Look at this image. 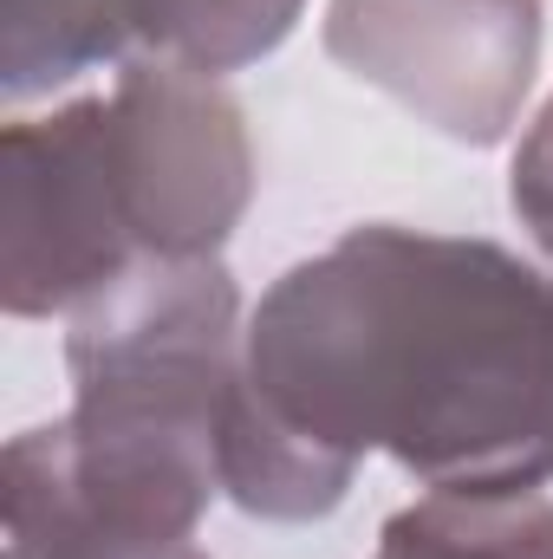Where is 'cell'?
<instances>
[{
	"mask_svg": "<svg viewBox=\"0 0 553 559\" xmlns=\"http://www.w3.org/2000/svg\"><path fill=\"white\" fill-rule=\"evenodd\" d=\"M7 481V559H209L196 540H125L98 527L66 475V442L59 423L20 429L0 462Z\"/></svg>",
	"mask_w": 553,
	"mask_h": 559,
	"instance_id": "obj_7",
	"label": "cell"
},
{
	"mask_svg": "<svg viewBox=\"0 0 553 559\" xmlns=\"http://www.w3.org/2000/svg\"><path fill=\"white\" fill-rule=\"evenodd\" d=\"M0 92L7 105L52 98L59 85L138 46V0H7L0 7Z\"/></svg>",
	"mask_w": 553,
	"mask_h": 559,
	"instance_id": "obj_8",
	"label": "cell"
},
{
	"mask_svg": "<svg viewBox=\"0 0 553 559\" xmlns=\"http://www.w3.org/2000/svg\"><path fill=\"white\" fill-rule=\"evenodd\" d=\"M352 481H358V462H345V455L306 442L299 429H286L248 391V371H242V384L228 397V423H222V501H235L255 521L299 527V521L339 514Z\"/></svg>",
	"mask_w": 553,
	"mask_h": 559,
	"instance_id": "obj_6",
	"label": "cell"
},
{
	"mask_svg": "<svg viewBox=\"0 0 553 559\" xmlns=\"http://www.w3.org/2000/svg\"><path fill=\"white\" fill-rule=\"evenodd\" d=\"M105 150L143 261H222L255 202V143L222 79L131 59L105 92Z\"/></svg>",
	"mask_w": 553,
	"mask_h": 559,
	"instance_id": "obj_4",
	"label": "cell"
},
{
	"mask_svg": "<svg viewBox=\"0 0 553 559\" xmlns=\"http://www.w3.org/2000/svg\"><path fill=\"white\" fill-rule=\"evenodd\" d=\"M508 202L528 228V241L553 261V98L534 111V124L515 143V169H508Z\"/></svg>",
	"mask_w": 553,
	"mask_h": 559,
	"instance_id": "obj_11",
	"label": "cell"
},
{
	"mask_svg": "<svg viewBox=\"0 0 553 559\" xmlns=\"http://www.w3.org/2000/svg\"><path fill=\"white\" fill-rule=\"evenodd\" d=\"M372 559H553L548 495H423L398 508Z\"/></svg>",
	"mask_w": 553,
	"mask_h": 559,
	"instance_id": "obj_9",
	"label": "cell"
},
{
	"mask_svg": "<svg viewBox=\"0 0 553 559\" xmlns=\"http://www.w3.org/2000/svg\"><path fill=\"white\" fill-rule=\"evenodd\" d=\"M143 254L131 241L105 98H72L46 118H13L0 138V299L13 319H72Z\"/></svg>",
	"mask_w": 553,
	"mask_h": 559,
	"instance_id": "obj_5",
	"label": "cell"
},
{
	"mask_svg": "<svg viewBox=\"0 0 553 559\" xmlns=\"http://www.w3.org/2000/svg\"><path fill=\"white\" fill-rule=\"evenodd\" d=\"M242 371L306 442L430 495L553 481V274L502 241L345 228L261 293Z\"/></svg>",
	"mask_w": 553,
	"mask_h": 559,
	"instance_id": "obj_1",
	"label": "cell"
},
{
	"mask_svg": "<svg viewBox=\"0 0 553 559\" xmlns=\"http://www.w3.org/2000/svg\"><path fill=\"white\" fill-rule=\"evenodd\" d=\"M299 13L306 0H138V46L143 59H169L202 79H228L280 52Z\"/></svg>",
	"mask_w": 553,
	"mask_h": 559,
	"instance_id": "obj_10",
	"label": "cell"
},
{
	"mask_svg": "<svg viewBox=\"0 0 553 559\" xmlns=\"http://www.w3.org/2000/svg\"><path fill=\"white\" fill-rule=\"evenodd\" d=\"M326 59L404 105L423 131L469 150L515 138L541 46V0H326Z\"/></svg>",
	"mask_w": 553,
	"mask_h": 559,
	"instance_id": "obj_3",
	"label": "cell"
},
{
	"mask_svg": "<svg viewBox=\"0 0 553 559\" xmlns=\"http://www.w3.org/2000/svg\"><path fill=\"white\" fill-rule=\"evenodd\" d=\"M242 293L222 261H143L66 319L59 417L79 508L125 540H196L222 495V423L242 384Z\"/></svg>",
	"mask_w": 553,
	"mask_h": 559,
	"instance_id": "obj_2",
	"label": "cell"
}]
</instances>
